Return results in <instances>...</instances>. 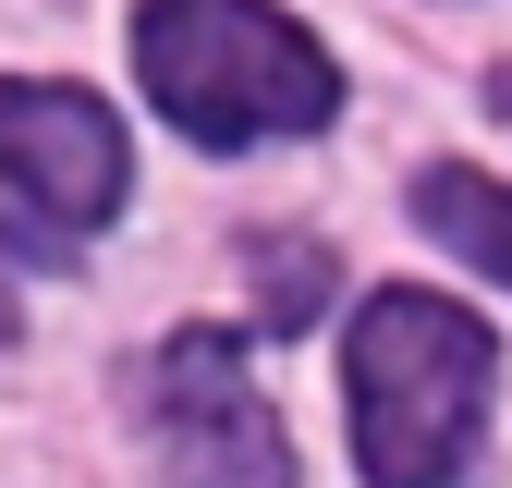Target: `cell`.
<instances>
[{
  "label": "cell",
  "instance_id": "1",
  "mask_svg": "<svg viewBox=\"0 0 512 488\" xmlns=\"http://www.w3.org/2000/svg\"><path fill=\"white\" fill-rule=\"evenodd\" d=\"M488 391H500V342H488L476 305L427 293V281H391V293L354 305L342 415H354L366 488H452V476H476Z\"/></svg>",
  "mask_w": 512,
  "mask_h": 488
},
{
  "label": "cell",
  "instance_id": "2",
  "mask_svg": "<svg viewBox=\"0 0 512 488\" xmlns=\"http://www.w3.org/2000/svg\"><path fill=\"white\" fill-rule=\"evenodd\" d=\"M135 74L171 135L196 147H269L317 135L342 110V61L269 0H147L135 13Z\"/></svg>",
  "mask_w": 512,
  "mask_h": 488
},
{
  "label": "cell",
  "instance_id": "3",
  "mask_svg": "<svg viewBox=\"0 0 512 488\" xmlns=\"http://www.w3.org/2000/svg\"><path fill=\"white\" fill-rule=\"evenodd\" d=\"M135 415L183 488H293V452H281V415L256 391V366L232 330H171L135 379Z\"/></svg>",
  "mask_w": 512,
  "mask_h": 488
},
{
  "label": "cell",
  "instance_id": "4",
  "mask_svg": "<svg viewBox=\"0 0 512 488\" xmlns=\"http://www.w3.org/2000/svg\"><path fill=\"white\" fill-rule=\"evenodd\" d=\"M0 183L49 220V232H98L135 196V159H122V122L86 86L49 74H0Z\"/></svg>",
  "mask_w": 512,
  "mask_h": 488
},
{
  "label": "cell",
  "instance_id": "5",
  "mask_svg": "<svg viewBox=\"0 0 512 488\" xmlns=\"http://www.w3.org/2000/svg\"><path fill=\"white\" fill-rule=\"evenodd\" d=\"M415 232L427 244H452L464 269H488L500 293H512V183H488V171H464V159H439V171H415Z\"/></svg>",
  "mask_w": 512,
  "mask_h": 488
},
{
  "label": "cell",
  "instance_id": "6",
  "mask_svg": "<svg viewBox=\"0 0 512 488\" xmlns=\"http://www.w3.org/2000/svg\"><path fill=\"white\" fill-rule=\"evenodd\" d=\"M317 305H330V244L269 232V244H256V330H269V342H293Z\"/></svg>",
  "mask_w": 512,
  "mask_h": 488
},
{
  "label": "cell",
  "instance_id": "7",
  "mask_svg": "<svg viewBox=\"0 0 512 488\" xmlns=\"http://www.w3.org/2000/svg\"><path fill=\"white\" fill-rule=\"evenodd\" d=\"M488 110H512V61H500V74H488Z\"/></svg>",
  "mask_w": 512,
  "mask_h": 488
},
{
  "label": "cell",
  "instance_id": "8",
  "mask_svg": "<svg viewBox=\"0 0 512 488\" xmlns=\"http://www.w3.org/2000/svg\"><path fill=\"white\" fill-rule=\"evenodd\" d=\"M0 342H13V281H0Z\"/></svg>",
  "mask_w": 512,
  "mask_h": 488
}]
</instances>
